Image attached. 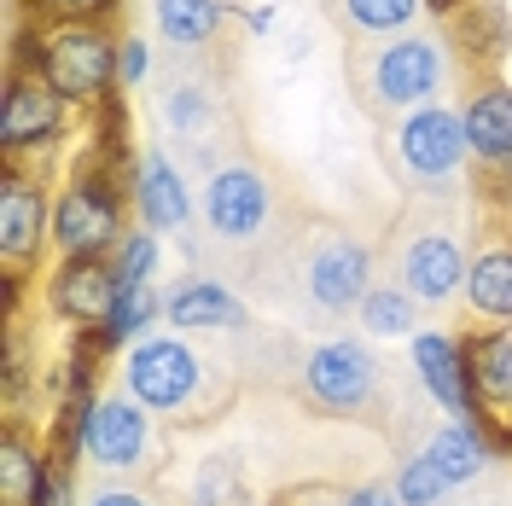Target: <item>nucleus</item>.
Here are the masks:
<instances>
[{"label": "nucleus", "mask_w": 512, "mask_h": 506, "mask_svg": "<svg viewBox=\"0 0 512 506\" xmlns=\"http://www.w3.org/2000/svg\"><path fill=\"white\" fill-rule=\"evenodd\" d=\"M390 489H396V501L402 506H443V495L454 489V483H448L425 454H414V460H402V472H396Z\"/></svg>", "instance_id": "nucleus-28"}, {"label": "nucleus", "mask_w": 512, "mask_h": 506, "mask_svg": "<svg viewBox=\"0 0 512 506\" xmlns=\"http://www.w3.org/2000/svg\"><path fill=\"white\" fill-rule=\"evenodd\" d=\"M227 0H152V24L158 35L175 47V53H198V47H210L216 30L227 24Z\"/></svg>", "instance_id": "nucleus-23"}, {"label": "nucleus", "mask_w": 512, "mask_h": 506, "mask_svg": "<svg viewBox=\"0 0 512 506\" xmlns=\"http://www.w3.org/2000/svg\"><path fill=\"white\" fill-rule=\"evenodd\" d=\"M303 291L315 309H332V315L361 309V297L373 291V251L350 233H326L303 262Z\"/></svg>", "instance_id": "nucleus-10"}, {"label": "nucleus", "mask_w": 512, "mask_h": 506, "mask_svg": "<svg viewBox=\"0 0 512 506\" xmlns=\"http://www.w3.org/2000/svg\"><path fill=\"white\" fill-rule=\"evenodd\" d=\"M507 47H512V18L495 0H472V6L454 18V53H460V64H472V70L489 76Z\"/></svg>", "instance_id": "nucleus-22"}, {"label": "nucleus", "mask_w": 512, "mask_h": 506, "mask_svg": "<svg viewBox=\"0 0 512 506\" xmlns=\"http://www.w3.org/2000/svg\"><path fill=\"white\" fill-rule=\"evenodd\" d=\"M152 454V413L140 408L134 396H99L88 437H82V460L99 472H134Z\"/></svg>", "instance_id": "nucleus-12"}, {"label": "nucleus", "mask_w": 512, "mask_h": 506, "mask_svg": "<svg viewBox=\"0 0 512 506\" xmlns=\"http://www.w3.org/2000/svg\"><path fill=\"white\" fill-rule=\"evenodd\" d=\"M47 24H105L117 12V0H30Z\"/></svg>", "instance_id": "nucleus-29"}, {"label": "nucleus", "mask_w": 512, "mask_h": 506, "mask_svg": "<svg viewBox=\"0 0 512 506\" xmlns=\"http://www.w3.org/2000/svg\"><path fill=\"white\" fill-rule=\"evenodd\" d=\"M425 0H332V18L355 35V41H384V35L414 30Z\"/></svg>", "instance_id": "nucleus-25"}, {"label": "nucleus", "mask_w": 512, "mask_h": 506, "mask_svg": "<svg viewBox=\"0 0 512 506\" xmlns=\"http://www.w3.org/2000/svg\"><path fill=\"white\" fill-rule=\"evenodd\" d=\"M128 192H134V216L140 227H152V233H187L192 222V187L187 175H181V163L169 158L163 146H146L134 169H128Z\"/></svg>", "instance_id": "nucleus-14"}, {"label": "nucleus", "mask_w": 512, "mask_h": 506, "mask_svg": "<svg viewBox=\"0 0 512 506\" xmlns=\"http://www.w3.org/2000/svg\"><path fill=\"white\" fill-rule=\"evenodd\" d=\"M47 251H53V192L41 175L6 163V181H0V268H6V280H24Z\"/></svg>", "instance_id": "nucleus-7"}, {"label": "nucleus", "mask_w": 512, "mask_h": 506, "mask_svg": "<svg viewBox=\"0 0 512 506\" xmlns=\"http://www.w3.org/2000/svg\"><path fill=\"white\" fill-rule=\"evenodd\" d=\"M344 506H402V501H396V489H384V483H361V489L344 495Z\"/></svg>", "instance_id": "nucleus-32"}, {"label": "nucleus", "mask_w": 512, "mask_h": 506, "mask_svg": "<svg viewBox=\"0 0 512 506\" xmlns=\"http://www.w3.org/2000/svg\"><path fill=\"white\" fill-rule=\"evenodd\" d=\"M111 268H117V285H152L158 280V233L152 227H128L123 245L111 251Z\"/></svg>", "instance_id": "nucleus-27"}, {"label": "nucleus", "mask_w": 512, "mask_h": 506, "mask_svg": "<svg viewBox=\"0 0 512 506\" xmlns=\"http://www.w3.org/2000/svg\"><path fill=\"white\" fill-rule=\"evenodd\" d=\"M361 332L367 338H414V320H419V303L402 291V285H373L367 297H361Z\"/></svg>", "instance_id": "nucleus-26"}, {"label": "nucleus", "mask_w": 512, "mask_h": 506, "mask_svg": "<svg viewBox=\"0 0 512 506\" xmlns=\"http://www.w3.org/2000/svg\"><path fill=\"white\" fill-rule=\"evenodd\" d=\"M152 320H163V297L152 285H123L117 303H111V315L88 332V344H94L99 355H105V349H134L140 338H152Z\"/></svg>", "instance_id": "nucleus-24"}, {"label": "nucleus", "mask_w": 512, "mask_h": 506, "mask_svg": "<svg viewBox=\"0 0 512 506\" xmlns=\"http://www.w3.org/2000/svg\"><path fill=\"white\" fill-rule=\"evenodd\" d=\"M245 24H251V35H268L274 24H280V12H274V6H256V12L245 18Z\"/></svg>", "instance_id": "nucleus-34"}, {"label": "nucleus", "mask_w": 512, "mask_h": 506, "mask_svg": "<svg viewBox=\"0 0 512 506\" xmlns=\"http://www.w3.org/2000/svg\"><path fill=\"white\" fill-rule=\"evenodd\" d=\"M123 192L111 181V169L99 158H82L76 175L64 181L53 198V251L59 262H82V256H111L123 245Z\"/></svg>", "instance_id": "nucleus-3"}, {"label": "nucleus", "mask_w": 512, "mask_h": 506, "mask_svg": "<svg viewBox=\"0 0 512 506\" xmlns=\"http://www.w3.org/2000/svg\"><path fill=\"white\" fill-rule=\"evenodd\" d=\"M460 123H466L472 163L495 187H512V88L501 76H478V88L460 105Z\"/></svg>", "instance_id": "nucleus-13"}, {"label": "nucleus", "mask_w": 512, "mask_h": 506, "mask_svg": "<svg viewBox=\"0 0 512 506\" xmlns=\"http://www.w3.org/2000/svg\"><path fill=\"white\" fill-rule=\"evenodd\" d=\"M117 291L123 285H117L111 256H82V262H59L47 274V309H53V320L76 326V332H94L99 320L111 315Z\"/></svg>", "instance_id": "nucleus-15"}, {"label": "nucleus", "mask_w": 512, "mask_h": 506, "mask_svg": "<svg viewBox=\"0 0 512 506\" xmlns=\"http://www.w3.org/2000/svg\"><path fill=\"white\" fill-rule=\"evenodd\" d=\"M70 99L47 88V76L30 64H12L6 76V99H0V152L12 169H24V158H47L70 134Z\"/></svg>", "instance_id": "nucleus-6"}, {"label": "nucleus", "mask_w": 512, "mask_h": 506, "mask_svg": "<svg viewBox=\"0 0 512 506\" xmlns=\"http://www.w3.org/2000/svg\"><path fill=\"white\" fill-rule=\"evenodd\" d=\"M204 384H210V367H204V355L181 332H152V338H140L134 349H123V390L146 413L192 419Z\"/></svg>", "instance_id": "nucleus-4"}, {"label": "nucleus", "mask_w": 512, "mask_h": 506, "mask_svg": "<svg viewBox=\"0 0 512 506\" xmlns=\"http://www.w3.org/2000/svg\"><path fill=\"white\" fill-rule=\"evenodd\" d=\"M495 437H489V425L483 419H448L431 431V443H425V460L437 466V472L460 489V483H478L489 466H495Z\"/></svg>", "instance_id": "nucleus-19"}, {"label": "nucleus", "mask_w": 512, "mask_h": 506, "mask_svg": "<svg viewBox=\"0 0 512 506\" xmlns=\"http://www.w3.org/2000/svg\"><path fill=\"white\" fill-rule=\"evenodd\" d=\"M82 506H152V495H140V489H99Z\"/></svg>", "instance_id": "nucleus-33"}, {"label": "nucleus", "mask_w": 512, "mask_h": 506, "mask_svg": "<svg viewBox=\"0 0 512 506\" xmlns=\"http://www.w3.org/2000/svg\"><path fill=\"white\" fill-rule=\"evenodd\" d=\"M466 309L483 326H512V245H483L466 268Z\"/></svg>", "instance_id": "nucleus-20"}, {"label": "nucleus", "mask_w": 512, "mask_h": 506, "mask_svg": "<svg viewBox=\"0 0 512 506\" xmlns=\"http://www.w3.org/2000/svg\"><path fill=\"white\" fill-rule=\"evenodd\" d=\"M117 47H123V35H111L105 24H41L30 59L18 64L41 70L47 88L64 94L76 111H99L123 88L117 82Z\"/></svg>", "instance_id": "nucleus-2"}, {"label": "nucleus", "mask_w": 512, "mask_h": 506, "mask_svg": "<svg viewBox=\"0 0 512 506\" xmlns=\"http://www.w3.org/2000/svg\"><path fill=\"white\" fill-rule=\"evenodd\" d=\"M454 41L431 30H402L384 35V41H367L350 53V82L355 94L367 99V111H384V117H408L419 105H437V94L454 76Z\"/></svg>", "instance_id": "nucleus-1"}, {"label": "nucleus", "mask_w": 512, "mask_h": 506, "mask_svg": "<svg viewBox=\"0 0 512 506\" xmlns=\"http://www.w3.org/2000/svg\"><path fill=\"white\" fill-rule=\"evenodd\" d=\"M466 373L478 390L483 425H507L512 419V326H483L466 332Z\"/></svg>", "instance_id": "nucleus-17"}, {"label": "nucleus", "mask_w": 512, "mask_h": 506, "mask_svg": "<svg viewBox=\"0 0 512 506\" xmlns=\"http://www.w3.org/2000/svg\"><path fill=\"white\" fill-rule=\"evenodd\" d=\"M30 506H82L76 501V460H47V477H41V489H35Z\"/></svg>", "instance_id": "nucleus-30"}, {"label": "nucleus", "mask_w": 512, "mask_h": 506, "mask_svg": "<svg viewBox=\"0 0 512 506\" xmlns=\"http://www.w3.org/2000/svg\"><path fill=\"white\" fill-rule=\"evenodd\" d=\"M472 0H425V12H437V18H460Z\"/></svg>", "instance_id": "nucleus-35"}, {"label": "nucleus", "mask_w": 512, "mask_h": 506, "mask_svg": "<svg viewBox=\"0 0 512 506\" xmlns=\"http://www.w3.org/2000/svg\"><path fill=\"white\" fill-rule=\"evenodd\" d=\"M303 390L326 413H361V408H373V396H379V361H373V349L355 344V338H332V344L309 349Z\"/></svg>", "instance_id": "nucleus-9"}, {"label": "nucleus", "mask_w": 512, "mask_h": 506, "mask_svg": "<svg viewBox=\"0 0 512 506\" xmlns=\"http://www.w3.org/2000/svg\"><path fill=\"white\" fill-rule=\"evenodd\" d=\"M466 268H472V256H466V245H460L448 227L414 233V239L402 245V262H396L402 291H408L414 303H431V309H443V303H454V297L466 291Z\"/></svg>", "instance_id": "nucleus-11"}, {"label": "nucleus", "mask_w": 512, "mask_h": 506, "mask_svg": "<svg viewBox=\"0 0 512 506\" xmlns=\"http://www.w3.org/2000/svg\"><path fill=\"white\" fill-rule=\"evenodd\" d=\"M507 448H512V425H507Z\"/></svg>", "instance_id": "nucleus-36"}, {"label": "nucleus", "mask_w": 512, "mask_h": 506, "mask_svg": "<svg viewBox=\"0 0 512 506\" xmlns=\"http://www.w3.org/2000/svg\"><path fill=\"white\" fill-rule=\"evenodd\" d=\"M146 76H152V41L146 35H123V47H117V82L140 88Z\"/></svg>", "instance_id": "nucleus-31"}, {"label": "nucleus", "mask_w": 512, "mask_h": 506, "mask_svg": "<svg viewBox=\"0 0 512 506\" xmlns=\"http://www.w3.org/2000/svg\"><path fill=\"white\" fill-rule=\"evenodd\" d=\"M414 379L448 419H483L472 373H466V344L454 332H414Z\"/></svg>", "instance_id": "nucleus-16"}, {"label": "nucleus", "mask_w": 512, "mask_h": 506, "mask_svg": "<svg viewBox=\"0 0 512 506\" xmlns=\"http://www.w3.org/2000/svg\"><path fill=\"white\" fill-rule=\"evenodd\" d=\"M163 320L175 332H239V326H251L245 303L210 274H192V280L169 285L163 291Z\"/></svg>", "instance_id": "nucleus-18"}, {"label": "nucleus", "mask_w": 512, "mask_h": 506, "mask_svg": "<svg viewBox=\"0 0 512 506\" xmlns=\"http://www.w3.org/2000/svg\"><path fill=\"white\" fill-rule=\"evenodd\" d=\"M47 460H53V448H41L30 437V425L12 419L0 437V506H30L41 477H47Z\"/></svg>", "instance_id": "nucleus-21"}, {"label": "nucleus", "mask_w": 512, "mask_h": 506, "mask_svg": "<svg viewBox=\"0 0 512 506\" xmlns=\"http://www.w3.org/2000/svg\"><path fill=\"white\" fill-rule=\"evenodd\" d=\"M198 210L222 245H251L274 216V187L251 163H222V169H210V181L198 192Z\"/></svg>", "instance_id": "nucleus-8"}, {"label": "nucleus", "mask_w": 512, "mask_h": 506, "mask_svg": "<svg viewBox=\"0 0 512 506\" xmlns=\"http://www.w3.org/2000/svg\"><path fill=\"white\" fill-rule=\"evenodd\" d=\"M390 152L402 163V175L419 192H454L472 169V146H466V123L454 105H419L390 128Z\"/></svg>", "instance_id": "nucleus-5"}]
</instances>
